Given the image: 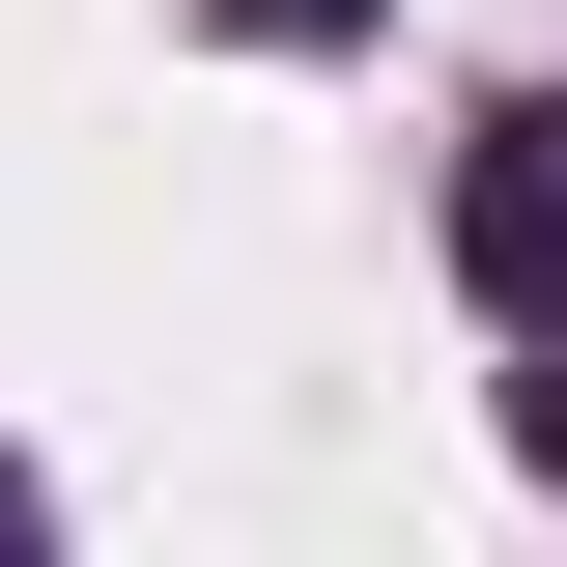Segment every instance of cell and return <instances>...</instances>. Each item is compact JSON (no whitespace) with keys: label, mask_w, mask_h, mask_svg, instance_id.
I'll list each match as a JSON object with an SVG mask.
<instances>
[{"label":"cell","mask_w":567,"mask_h":567,"mask_svg":"<svg viewBox=\"0 0 567 567\" xmlns=\"http://www.w3.org/2000/svg\"><path fill=\"white\" fill-rule=\"evenodd\" d=\"M454 284H483L511 341H567V85H511V114L454 142Z\"/></svg>","instance_id":"6da1fadb"},{"label":"cell","mask_w":567,"mask_h":567,"mask_svg":"<svg viewBox=\"0 0 567 567\" xmlns=\"http://www.w3.org/2000/svg\"><path fill=\"white\" fill-rule=\"evenodd\" d=\"M511 425H539V483H567V369H511Z\"/></svg>","instance_id":"7a4b0ae2"},{"label":"cell","mask_w":567,"mask_h":567,"mask_svg":"<svg viewBox=\"0 0 567 567\" xmlns=\"http://www.w3.org/2000/svg\"><path fill=\"white\" fill-rule=\"evenodd\" d=\"M0 567H58V539H29V454H0Z\"/></svg>","instance_id":"3957f363"},{"label":"cell","mask_w":567,"mask_h":567,"mask_svg":"<svg viewBox=\"0 0 567 567\" xmlns=\"http://www.w3.org/2000/svg\"><path fill=\"white\" fill-rule=\"evenodd\" d=\"M256 29H312V0H256Z\"/></svg>","instance_id":"277c9868"}]
</instances>
